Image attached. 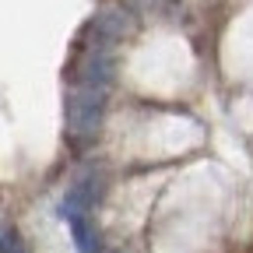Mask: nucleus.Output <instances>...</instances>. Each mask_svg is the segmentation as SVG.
I'll return each mask as SVG.
<instances>
[{"mask_svg": "<svg viewBox=\"0 0 253 253\" xmlns=\"http://www.w3.org/2000/svg\"><path fill=\"white\" fill-rule=\"evenodd\" d=\"M102 109H106V88L88 84V81H71V91H67V137L74 144H88L102 126Z\"/></svg>", "mask_w": 253, "mask_h": 253, "instance_id": "nucleus-1", "label": "nucleus"}, {"mask_svg": "<svg viewBox=\"0 0 253 253\" xmlns=\"http://www.w3.org/2000/svg\"><path fill=\"white\" fill-rule=\"evenodd\" d=\"M91 28H95V36H99V39H106L113 46L116 39H123V36H130V32H134V14L123 11V7H106L99 18L91 21Z\"/></svg>", "mask_w": 253, "mask_h": 253, "instance_id": "nucleus-2", "label": "nucleus"}]
</instances>
